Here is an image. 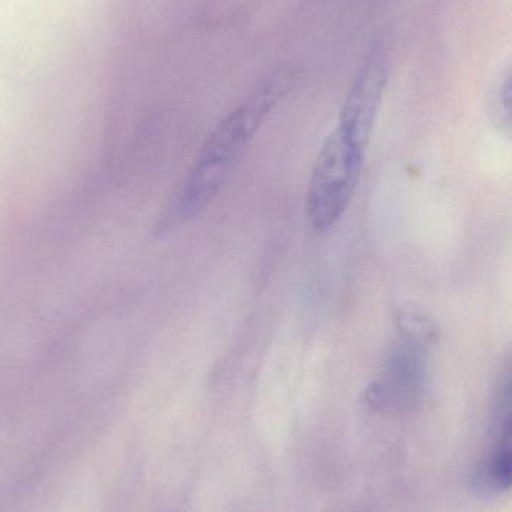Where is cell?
Returning a JSON list of instances; mask_svg holds the SVG:
<instances>
[{
	"label": "cell",
	"mask_w": 512,
	"mask_h": 512,
	"mask_svg": "<svg viewBox=\"0 0 512 512\" xmlns=\"http://www.w3.org/2000/svg\"><path fill=\"white\" fill-rule=\"evenodd\" d=\"M291 72H277L259 84L251 96L225 117L207 138L191 173L165 213L164 224L192 218L218 194L228 171L252 140L268 111L288 92Z\"/></svg>",
	"instance_id": "cell-1"
},
{
	"label": "cell",
	"mask_w": 512,
	"mask_h": 512,
	"mask_svg": "<svg viewBox=\"0 0 512 512\" xmlns=\"http://www.w3.org/2000/svg\"><path fill=\"white\" fill-rule=\"evenodd\" d=\"M364 150L339 129L325 141L313 167L306 213L313 230H331L348 209L363 167Z\"/></svg>",
	"instance_id": "cell-2"
},
{
	"label": "cell",
	"mask_w": 512,
	"mask_h": 512,
	"mask_svg": "<svg viewBox=\"0 0 512 512\" xmlns=\"http://www.w3.org/2000/svg\"><path fill=\"white\" fill-rule=\"evenodd\" d=\"M433 337L400 331L399 340L388 352L381 372L366 391L373 411L399 415L420 403L426 387L427 346Z\"/></svg>",
	"instance_id": "cell-3"
},
{
	"label": "cell",
	"mask_w": 512,
	"mask_h": 512,
	"mask_svg": "<svg viewBox=\"0 0 512 512\" xmlns=\"http://www.w3.org/2000/svg\"><path fill=\"white\" fill-rule=\"evenodd\" d=\"M388 80V57L381 45L373 48L358 71L342 113L339 131L361 150L366 149Z\"/></svg>",
	"instance_id": "cell-4"
},
{
	"label": "cell",
	"mask_w": 512,
	"mask_h": 512,
	"mask_svg": "<svg viewBox=\"0 0 512 512\" xmlns=\"http://www.w3.org/2000/svg\"><path fill=\"white\" fill-rule=\"evenodd\" d=\"M512 487V412L492 418V442L472 474V489L483 498L501 495Z\"/></svg>",
	"instance_id": "cell-5"
},
{
	"label": "cell",
	"mask_w": 512,
	"mask_h": 512,
	"mask_svg": "<svg viewBox=\"0 0 512 512\" xmlns=\"http://www.w3.org/2000/svg\"><path fill=\"white\" fill-rule=\"evenodd\" d=\"M495 113L502 126L512 132V71L505 75L496 90Z\"/></svg>",
	"instance_id": "cell-6"
}]
</instances>
